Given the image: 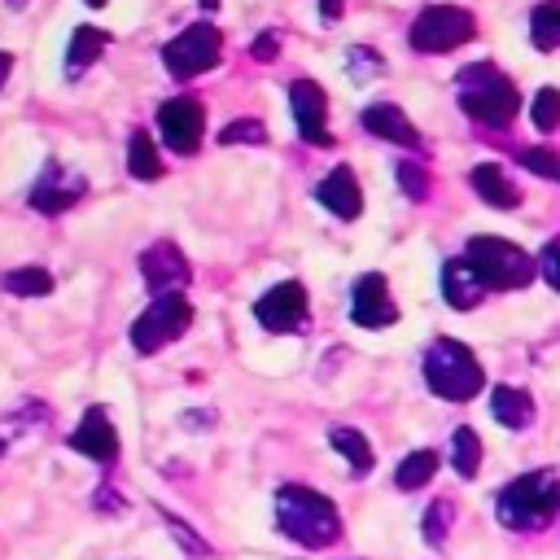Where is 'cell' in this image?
Returning a JSON list of instances; mask_svg holds the SVG:
<instances>
[{
  "mask_svg": "<svg viewBox=\"0 0 560 560\" xmlns=\"http://www.w3.org/2000/svg\"><path fill=\"white\" fill-rule=\"evenodd\" d=\"M276 525H280V534H289L298 547H311V551H324L341 538L337 503L311 486H298V481L276 490Z\"/></svg>",
  "mask_w": 560,
  "mask_h": 560,
  "instance_id": "1",
  "label": "cell"
},
{
  "mask_svg": "<svg viewBox=\"0 0 560 560\" xmlns=\"http://www.w3.org/2000/svg\"><path fill=\"white\" fill-rule=\"evenodd\" d=\"M455 96H459V109L481 122V127H508L516 114H521V96L512 88V79L490 66V61H472L455 74Z\"/></svg>",
  "mask_w": 560,
  "mask_h": 560,
  "instance_id": "2",
  "label": "cell"
},
{
  "mask_svg": "<svg viewBox=\"0 0 560 560\" xmlns=\"http://www.w3.org/2000/svg\"><path fill=\"white\" fill-rule=\"evenodd\" d=\"M556 512H560V472H551V468L512 477L494 503V516L508 529H542L556 521Z\"/></svg>",
  "mask_w": 560,
  "mask_h": 560,
  "instance_id": "3",
  "label": "cell"
},
{
  "mask_svg": "<svg viewBox=\"0 0 560 560\" xmlns=\"http://www.w3.org/2000/svg\"><path fill=\"white\" fill-rule=\"evenodd\" d=\"M424 381H429V389H433L438 398H446V402H468V398L481 394L486 372H481V363L472 359V350H468L464 341L438 337V341L429 346V354H424Z\"/></svg>",
  "mask_w": 560,
  "mask_h": 560,
  "instance_id": "4",
  "label": "cell"
},
{
  "mask_svg": "<svg viewBox=\"0 0 560 560\" xmlns=\"http://www.w3.org/2000/svg\"><path fill=\"white\" fill-rule=\"evenodd\" d=\"M464 258L486 289H525L534 280V258L503 236H472Z\"/></svg>",
  "mask_w": 560,
  "mask_h": 560,
  "instance_id": "5",
  "label": "cell"
},
{
  "mask_svg": "<svg viewBox=\"0 0 560 560\" xmlns=\"http://www.w3.org/2000/svg\"><path fill=\"white\" fill-rule=\"evenodd\" d=\"M188 324H192L188 298H184V293H162V298H153V302L136 315V324H131V346H136L140 354H158V350H162L166 341H175Z\"/></svg>",
  "mask_w": 560,
  "mask_h": 560,
  "instance_id": "6",
  "label": "cell"
},
{
  "mask_svg": "<svg viewBox=\"0 0 560 560\" xmlns=\"http://www.w3.org/2000/svg\"><path fill=\"white\" fill-rule=\"evenodd\" d=\"M472 35H477L472 13L455 9V4H429L411 22V48L416 52H451V48L468 44Z\"/></svg>",
  "mask_w": 560,
  "mask_h": 560,
  "instance_id": "7",
  "label": "cell"
},
{
  "mask_svg": "<svg viewBox=\"0 0 560 560\" xmlns=\"http://www.w3.org/2000/svg\"><path fill=\"white\" fill-rule=\"evenodd\" d=\"M223 52V35L210 26V22H192L188 31H179L166 48H162V61L175 79H192L201 70H210Z\"/></svg>",
  "mask_w": 560,
  "mask_h": 560,
  "instance_id": "8",
  "label": "cell"
},
{
  "mask_svg": "<svg viewBox=\"0 0 560 560\" xmlns=\"http://www.w3.org/2000/svg\"><path fill=\"white\" fill-rule=\"evenodd\" d=\"M158 131L171 153H197L201 131H206V109L192 96H171L158 109Z\"/></svg>",
  "mask_w": 560,
  "mask_h": 560,
  "instance_id": "9",
  "label": "cell"
},
{
  "mask_svg": "<svg viewBox=\"0 0 560 560\" xmlns=\"http://www.w3.org/2000/svg\"><path fill=\"white\" fill-rule=\"evenodd\" d=\"M254 319L267 332H298L306 324V289L298 280H280L271 284L258 302H254Z\"/></svg>",
  "mask_w": 560,
  "mask_h": 560,
  "instance_id": "10",
  "label": "cell"
},
{
  "mask_svg": "<svg viewBox=\"0 0 560 560\" xmlns=\"http://www.w3.org/2000/svg\"><path fill=\"white\" fill-rule=\"evenodd\" d=\"M289 105H293V122H298L302 140L328 149L332 144V131H328V96H324V88L315 79H293Z\"/></svg>",
  "mask_w": 560,
  "mask_h": 560,
  "instance_id": "11",
  "label": "cell"
},
{
  "mask_svg": "<svg viewBox=\"0 0 560 560\" xmlns=\"http://www.w3.org/2000/svg\"><path fill=\"white\" fill-rule=\"evenodd\" d=\"M140 276L153 289V298H162V293H179L188 284L192 267H188V258H184V249L175 241H158V245H149L140 254Z\"/></svg>",
  "mask_w": 560,
  "mask_h": 560,
  "instance_id": "12",
  "label": "cell"
},
{
  "mask_svg": "<svg viewBox=\"0 0 560 560\" xmlns=\"http://www.w3.org/2000/svg\"><path fill=\"white\" fill-rule=\"evenodd\" d=\"M350 319L359 328H389L398 319V306L385 289V276L381 271H368L354 280V293H350Z\"/></svg>",
  "mask_w": 560,
  "mask_h": 560,
  "instance_id": "13",
  "label": "cell"
},
{
  "mask_svg": "<svg viewBox=\"0 0 560 560\" xmlns=\"http://www.w3.org/2000/svg\"><path fill=\"white\" fill-rule=\"evenodd\" d=\"M83 192H88V179H83L79 171H61L57 162H48L44 175H39V184L31 188V206H35L39 214H61V210H70Z\"/></svg>",
  "mask_w": 560,
  "mask_h": 560,
  "instance_id": "14",
  "label": "cell"
},
{
  "mask_svg": "<svg viewBox=\"0 0 560 560\" xmlns=\"http://www.w3.org/2000/svg\"><path fill=\"white\" fill-rule=\"evenodd\" d=\"M70 446H74L79 455L96 459V464H114V459H118V433H114L105 407H88V411H83L79 429L70 433Z\"/></svg>",
  "mask_w": 560,
  "mask_h": 560,
  "instance_id": "15",
  "label": "cell"
},
{
  "mask_svg": "<svg viewBox=\"0 0 560 560\" xmlns=\"http://www.w3.org/2000/svg\"><path fill=\"white\" fill-rule=\"evenodd\" d=\"M315 197H319V206L332 210L337 219H359V214H363V188H359V179H354L350 166L328 171V175L315 184Z\"/></svg>",
  "mask_w": 560,
  "mask_h": 560,
  "instance_id": "16",
  "label": "cell"
},
{
  "mask_svg": "<svg viewBox=\"0 0 560 560\" xmlns=\"http://www.w3.org/2000/svg\"><path fill=\"white\" fill-rule=\"evenodd\" d=\"M363 127L376 136V140H389V144H402V149H420V131L411 127V118L402 114V105L394 101H376L363 109Z\"/></svg>",
  "mask_w": 560,
  "mask_h": 560,
  "instance_id": "17",
  "label": "cell"
},
{
  "mask_svg": "<svg viewBox=\"0 0 560 560\" xmlns=\"http://www.w3.org/2000/svg\"><path fill=\"white\" fill-rule=\"evenodd\" d=\"M442 298H446V306H455V311L481 306L486 284H481V276L468 267V258H446V262H442Z\"/></svg>",
  "mask_w": 560,
  "mask_h": 560,
  "instance_id": "18",
  "label": "cell"
},
{
  "mask_svg": "<svg viewBox=\"0 0 560 560\" xmlns=\"http://www.w3.org/2000/svg\"><path fill=\"white\" fill-rule=\"evenodd\" d=\"M472 188H477V197H481L490 210H512V206H521V188H516V179H512L499 162H477V166H472Z\"/></svg>",
  "mask_w": 560,
  "mask_h": 560,
  "instance_id": "19",
  "label": "cell"
},
{
  "mask_svg": "<svg viewBox=\"0 0 560 560\" xmlns=\"http://www.w3.org/2000/svg\"><path fill=\"white\" fill-rule=\"evenodd\" d=\"M490 411L503 429H529L534 424V398L516 385H494L490 389Z\"/></svg>",
  "mask_w": 560,
  "mask_h": 560,
  "instance_id": "20",
  "label": "cell"
},
{
  "mask_svg": "<svg viewBox=\"0 0 560 560\" xmlns=\"http://www.w3.org/2000/svg\"><path fill=\"white\" fill-rule=\"evenodd\" d=\"M328 442H332V451L350 464V472H354V477H368V472H372V464H376V459H372V446H368V438H363L359 429L337 424V429L328 433Z\"/></svg>",
  "mask_w": 560,
  "mask_h": 560,
  "instance_id": "21",
  "label": "cell"
},
{
  "mask_svg": "<svg viewBox=\"0 0 560 560\" xmlns=\"http://www.w3.org/2000/svg\"><path fill=\"white\" fill-rule=\"evenodd\" d=\"M101 52H105V31L79 26V31L70 35V48H66V74H83Z\"/></svg>",
  "mask_w": 560,
  "mask_h": 560,
  "instance_id": "22",
  "label": "cell"
},
{
  "mask_svg": "<svg viewBox=\"0 0 560 560\" xmlns=\"http://www.w3.org/2000/svg\"><path fill=\"white\" fill-rule=\"evenodd\" d=\"M127 171L136 179H144V184L162 179V158H158V144L149 140V131H131V140H127Z\"/></svg>",
  "mask_w": 560,
  "mask_h": 560,
  "instance_id": "23",
  "label": "cell"
},
{
  "mask_svg": "<svg viewBox=\"0 0 560 560\" xmlns=\"http://www.w3.org/2000/svg\"><path fill=\"white\" fill-rule=\"evenodd\" d=\"M433 472H438V451L420 446V451H411V455L398 464L394 486H398V490H420V486H429V481H433Z\"/></svg>",
  "mask_w": 560,
  "mask_h": 560,
  "instance_id": "24",
  "label": "cell"
},
{
  "mask_svg": "<svg viewBox=\"0 0 560 560\" xmlns=\"http://www.w3.org/2000/svg\"><path fill=\"white\" fill-rule=\"evenodd\" d=\"M451 468L459 477H477V468H481V438L468 424H459L451 433Z\"/></svg>",
  "mask_w": 560,
  "mask_h": 560,
  "instance_id": "25",
  "label": "cell"
},
{
  "mask_svg": "<svg viewBox=\"0 0 560 560\" xmlns=\"http://www.w3.org/2000/svg\"><path fill=\"white\" fill-rule=\"evenodd\" d=\"M529 35H534V48H542V52L560 48V0H542L529 13Z\"/></svg>",
  "mask_w": 560,
  "mask_h": 560,
  "instance_id": "26",
  "label": "cell"
},
{
  "mask_svg": "<svg viewBox=\"0 0 560 560\" xmlns=\"http://www.w3.org/2000/svg\"><path fill=\"white\" fill-rule=\"evenodd\" d=\"M4 293H13V298H44V293H52V276L44 267H13L4 276Z\"/></svg>",
  "mask_w": 560,
  "mask_h": 560,
  "instance_id": "27",
  "label": "cell"
},
{
  "mask_svg": "<svg viewBox=\"0 0 560 560\" xmlns=\"http://www.w3.org/2000/svg\"><path fill=\"white\" fill-rule=\"evenodd\" d=\"M451 525H455V508L446 499H433L429 512H424V521H420V534H424L429 547H442L446 534H451Z\"/></svg>",
  "mask_w": 560,
  "mask_h": 560,
  "instance_id": "28",
  "label": "cell"
},
{
  "mask_svg": "<svg viewBox=\"0 0 560 560\" xmlns=\"http://www.w3.org/2000/svg\"><path fill=\"white\" fill-rule=\"evenodd\" d=\"M529 118H534V127L542 136L556 131L560 127V88H538L534 92V105H529Z\"/></svg>",
  "mask_w": 560,
  "mask_h": 560,
  "instance_id": "29",
  "label": "cell"
},
{
  "mask_svg": "<svg viewBox=\"0 0 560 560\" xmlns=\"http://www.w3.org/2000/svg\"><path fill=\"white\" fill-rule=\"evenodd\" d=\"M516 162H521L525 171L542 175V179H560V153H556V149H547V144H529V149H521V153H516Z\"/></svg>",
  "mask_w": 560,
  "mask_h": 560,
  "instance_id": "30",
  "label": "cell"
},
{
  "mask_svg": "<svg viewBox=\"0 0 560 560\" xmlns=\"http://www.w3.org/2000/svg\"><path fill=\"white\" fill-rule=\"evenodd\" d=\"M219 144H267V127L258 118H236L219 131Z\"/></svg>",
  "mask_w": 560,
  "mask_h": 560,
  "instance_id": "31",
  "label": "cell"
},
{
  "mask_svg": "<svg viewBox=\"0 0 560 560\" xmlns=\"http://www.w3.org/2000/svg\"><path fill=\"white\" fill-rule=\"evenodd\" d=\"M398 188L411 197V201H424L429 197V171L420 162H398Z\"/></svg>",
  "mask_w": 560,
  "mask_h": 560,
  "instance_id": "32",
  "label": "cell"
},
{
  "mask_svg": "<svg viewBox=\"0 0 560 560\" xmlns=\"http://www.w3.org/2000/svg\"><path fill=\"white\" fill-rule=\"evenodd\" d=\"M538 271H542V280L560 293V236H551L547 245H542V258H538Z\"/></svg>",
  "mask_w": 560,
  "mask_h": 560,
  "instance_id": "33",
  "label": "cell"
},
{
  "mask_svg": "<svg viewBox=\"0 0 560 560\" xmlns=\"http://www.w3.org/2000/svg\"><path fill=\"white\" fill-rule=\"evenodd\" d=\"M162 516H166L171 534H175V538H179V542H184V547H188L192 556H206V551H210V547H206V542H201V538H197V534H192V529H188V525H184L179 516H171V512H162Z\"/></svg>",
  "mask_w": 560,
  "mask_h": 560,
  "instance_id": "34",
  "label": "cell"
},
{
  "mask_svg": "<svg viewBox=\"0 0 560 560\" xmlns=\"http://www.w3.org/2000/svg\"><path fill=\"white\" fill-rule=\"evenodd\" d=\"M350 66H354V74H359V79H372V74L381 70L376 52H368V48H350Z\"/></svg>",
  "mask_w": 560,
  "mask_h": 560,
  "instance_id": "35",
  "label": "cell"
},
{
  "mask_svg": "<svg viewBox=\"0 0 560 560\" xmlns=\"http://www.w3.org/2000/svg\"><path fill=\"white\" fill-rule=\"evenodd\" d=\"M276 52H280V35H276V31H262V35L254 39V57H258V61H271Z\"/></svg>",
  "mask_w": 560,
  "mask_h": 560,
  "instance_id": "36",
  "label": "cell"
},
{
  "mask_svg": "<svg viewBox=\"0 0 560 560\" xmlns=\"http://www.w3.org/2000/svg\"><path fill=\"white\" fill-rule=\"evenodd\" d=\"M341 9H346V0H319V13H324V22H337V18H341Z\"/></svg>",
  "mask_w": 560,
  "mask_h": 560,
  "instance_id": "37",
  "label": "cell"
},
{
  "mask_svg": "<svg viewBox=\"0 0 560 560\" xmlns=\"http://www.w3.org/2000/svg\"><path fill=\"white\" fill-rule=\"evenodd\" d=\"M9 70H13V57H9V52H0V88L9 83Z\"/></svg>",
  "mask_w": 560,
  "mask_h": 560,
  "instance_id": "38",
  "label": "cell"
},
{
  "mask_svg": "<svg viewBox=\"0 0 560 560\" xmlns=\"http://www.w3.org/2000/svg\"><path fill=\"white\" fill-rule=\"evenodd\" d=\"M201 9H219V0H201Z\"/></svg>",
  "mask_w": 560,
  "mask_h": 560,
  "instance_id": "39",
  "label": "cell"
},
{
  "mask_svg": "<svg viewBox=\"0 0 560 560\" xmlns=\"http://www.w3.org/2000/svg\"><path fill=\"white\" fill-rule=\"evenodd\" d=\"M88 4H92V9H105V4H109V0H88Z\"/></svg>",
  "mask_w": 560,
  "mask_h": 560,
  "instance_id": "40",
  "label": "cell"
}]
</instances>
